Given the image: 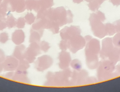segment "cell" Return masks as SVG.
Returning a JSON list of instances; mask_svg holds the SVG:
<instances>
[{
    "label": "cell",
    "mask_w": 120,
    "mask_h": 92,
    "mask_svg": "<svg viewBox=\"0 0 120 92\" xmlns=\"http://www.w3.org/2000/svg\"><path fill=\"white\" fill-rule=\"evenodd\" d=\"M83 1V0H73V2L74 3H78V4H79Z\"/></svg>",
    "instance_id": "obj_5"
},
{
    "label": "cell",
    "mask_w": 120,
    "mask_h": 92,
    "mask_svg": "<svg viewBox=\"0 0 120 92\" xmlns=\"http://www.w3.org/2000/svg\"><path fill=\"white\" fill-rule=\"evenodd\" d=\"M3 0H0V4L2 3V2L3 1Z\"/></svg>",
    "instance_id": "obj_7"
},
{
    "label": "cell",
    "mask_w": 120,
    "mask_h": 92,
    "mask_svg": "<svg viewBox=\"0 0 120 92\" xmlns=\"http://www.w3.org/2000/svg\"><path fill=\"white\" fill-rule=\"evenodd\" d=\"M110 1L114 5H118L120 4V0H110Z\"/></svg>",
    "instance_id": "obj_4"
},
{
    "label": "cell",
    "mask_w": 120,
    "mask_h": 92,
    "mask_svg": "<svg viewBox=\"0 0 120 92\" xmlns=\"http://www.w3.org/2000/svg\"><path fill=\"white\" fill-rule=\"evenodd\" d=\"M37 0H26V5L27 10L36 9L37 7Z\"/></svg>",
    "instance_id": "obj_3"
},
{
    "label": "cell",
    "mask_w": 120,
    "mask_h": 92,
    "mask_svg": "<svg viewBox=\"0 0 120 92\" xmlns=\"http://www.w3.org/2000/svg\"><path fill=\"white\" fill-rule=\"evenodd\" d=\"M85 0L86 1V2H87L90 3L92 2H95L98 3V2L99 0ZM98 4H99V3H98Z\"/></svg>",
    "instance_id": "obj_6"
},
{
    "label": "cell",
    "mask_w": 120,
    "mask_h": 92,
    "mask_svg": "<svg viewBox=\"0 0 120 92\" xmlns=\"http://www.w3.org/2000/svg\"><path fill=\"white\" fill-rule=\"evenodd\" d=\"M54 5L53 0H37L36 9L48 8Z\"/></svg>",
    "instance_id": "obj_2"
},
{
    "label": "cell",
    "mask_w": 120,
    "mask_h": 92,
    "mask_svg": "<svg viewBox=\"0 0 120 92\" xmlns=\"http://www.w3.org/2000/svg\"><path fill=\"white\" fill-rule=\"evenodd\" d=\"M8 1V11L18 13L24 11L26 9V0H7Z\"/></svg>",
    "instance_id": "obj_1"
}]
</instances>
